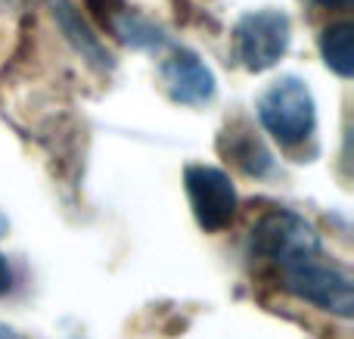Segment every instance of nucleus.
Instances as JSON below:
<instances>
[{"instance_id":"1","label":"nucleus","mask_w":354,"mask_h":339,"mask_svg":"<svg viewBox=\"0 0 354 339\" xmlns=\"http://www.w3.org/2000/svg\"><path fill=\"white\" fill-rule=\"evenodd\" d=\"M258 118L277 143L299 147L301 140L314 134V122H317L308 84L295 75H283V78L270 81L268 91L258 97Z\"/></svg>"},{"instance_id":"2","label":"nucleus","mask_w":354,"mask_h":339,"mask_svg":"<svg viewBox=\"0 0 354 339\" xmlns=\"http://www.w3.org/2000/svg\"><path fill=\"white\" fill-rule=\"evenodd\" d=\"M249 249L258 259H268L274 265L286 268L301 259H311L320 253V237L308 218L289 209H274L255 221L249 234Z\"/></svg>"},{"instance_id":"3","label":"nucleus","mask_w":354,"mask_h":339,"mask_svg":"<svg viewBox=\"0 0 354 339\" xmlns=\"http://www.w3.org/2000/svg\"><path fill=\"white\" fill-rule=\"evenodd\" d=\"M283 286L301 302H311L324 311H333L339 318L354 315V284L345 268L333 262H320L317 255L301 259L295 265L283 268Z\"/></svg>"},{"instance_id":"4","label":"nucleus","mask_w":354,"mask_h":339,"mask_svg":"<svg viewBox=\"0 0 354 339\" xmlns=\"http://www.w3.org/2000/svg\"><path fill=\"white\" fill-rule=\"evenodd\" d=\"M289 35L292 25L289 16L280 10H258L245 12L233 28V47L236 56L249 72H264V68L277 66L280 56L289 47Z\"/></svg>"},{"instance_id":"5","label":"nucleus","mask_w":354,"mask_h":339,"mask_svg":"<svg viewBox=\"0 0 354 339\" xmlns=\"http://www.w3.org/2000/svg\"><path fill=\"white\" fill-rule=\"evenodd\" d=\"M183 184H187L189 205H193V215L202 230L218 234V230L230 228L233 218H236L239 199L227 172L214 165H187Z\"/></svg>"},{"instance_id":"6","label":"nucleus","mask_w":354,"mask_h":339,"mask_svg":"<svg viewBox=\"0 0 354 339\" xmlns=\"http://www.w3.org/2000/svg\"><path fill=\"white\" fill-rule=\"evenodd\" d=\"M162 84H165L168 97L183 106H199L214 97L212 68L189 50H174L162 62Z\"/></svg>"},{"instance_id":"7","label":"nucleus","mask_w":354,"mask_h":339,"mask_svg":"<svg viewBox=\"0 0 354 339\" xmlns=\"http://www.w3.org/2000/svg\"><path fill=\"white\" fill-rule=\"evenodd\" d=\"M87 6L100 19V25L109 28L128 47L149 50V47H162L165 44V35L153 22H147L140 12L131 10L124 0H87Z\"/></svg>"},{"instance_id":"8","label":"nucleus","mask_w":354,"mask_h":339,"mask_svg":"<svg viewBox=\"0 0 354 339\" xmlns=\"http://www.w3.org/2000/svg\"><path fill=\"white\" fill-rule=\"evenodd\" d=\"M221 156H227L230 165H236L249 178H264L274 168V156L264 147V140L249 128V125H230L218 140Z\"/></svg>"},{"instance_id":"9","label":"nucleus","mask_w":354,"mask_h":339,"mask_svg":"<svg viewBox=\"0 0 354 339\" xmlns=\"http://www.w3.org/2000/svg\"><path fill=\"white\" fill-rule=\"evenodd\" d=\"M320 50H324L326 66L342 78L354 75V25L351 22H336L324 28L320 35Z\"/></svg>"},{"instance_id":"10","label":"nucleus","mask_w":354,"mask_h":339,"mask_svg":"<svg viewBox=\"0 0 354 339\" xmlns=\"http://www.w3.org/2000/svg\"><path fill=\"white\" fill-rule=\"evenodd\" d=\"M53 16L59 19V25L68 31L72 44L87 56V59L97 62V66H103V68H109V56L103 53V47L97 44V37H93L91 28L78 19V12H75V6L68 3V0H53Z\"/></svg>"},{"instance_id":"11","label":"nucleus","mask_w":354,"mask_h":339,"mask_svg":"<svg viewBox=\"0 0 354 339\" xmlns=\"http://www.w3.org/2000/svg\"><path fill=\"white\" fill-rule=\"evenodd\" d=\"M10 286H12V268H10V262L0 255V296L10 293Z\"/></svg>"},{"instance_id":"12","label":"nucleus","mask_w":354,"mask_h":339,"mask_svg":"<svg viewBox=\"0 0 354 339\" xmlns=\"http://www.w3.org/2000/svg\"><path fill=\"white\" fill-rule=\"evenodd\" d=\"M320 6H351V0H314Z\"/></svg>"},{"instance_id":"13","label":"nucleus","mask_w":354,"mask_h":339,"mask_svg":"<svg viewBox=\"0 0 354 339\" xmlns=\"http://www.w3.org/2000/svg\"><path fill=\"white\" fill-rule=\"evenodd\" d=\"M0 339H22V336H16L10 327H3V324H0Z\"/></svg>"}]
</instances>
